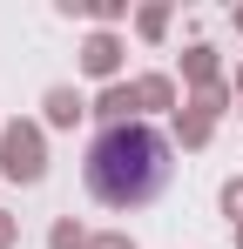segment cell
<instances>
[{
    "label": "cell",
    "mask_w": 243,
    "mask_h": 249,
    "mask_svg": "<svg viewBox=\"0 0 243 249\" xmlns=\"http://www.w3.org/2000/svg\"><path fill=\"white\" fill-rule=\"evenodd\" d=\"M176 175V155L162 142V128L149 122H115L88 142V196L108 209H142L156 202Z\"/></svg>",
    "instance_id": "cell-1"
}]
</instances>
